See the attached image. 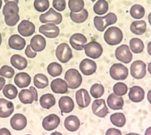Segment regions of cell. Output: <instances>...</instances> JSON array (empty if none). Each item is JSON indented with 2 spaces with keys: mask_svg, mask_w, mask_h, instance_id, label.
I'll list each match as a JSON object with an SVG mask.
<instances>
[{
  "mask_svg": "<svg viewBox=\"0 0 151 135\" xmlns=\"http://www.w3.org/2000/svg\"><path fill=\"white\" fill-rule=\"evenodd\" d=\"M64 126L70 132L77 131L80 126V121L78 118L75 115H70L64 121Z\"/></svg>",
  "mask_w": 151,
  "mask_h": 135,
  "instance_id": "obj_26",
  "label": "cell"
},
{
  "mask_svg": "<svg viewBox=\"0 0 151 135\" xmlns=\"http://www.w3.org/2000/svg\"><path fill=\"white\" fill-rule=\"evenodd\" d=\"M88 16L89 13L86 9H83L78 13H74L71 12L70 13V17L71 20L77 24L84 22L88 18Z\"/></svg>",
  "mask_w": 151,
  "mask_h": 135,
  "instance_id": "obj_34",
  "label": "cell"
},
{
  "mask_svg": "<svg viewBox=\"0 0 151 135\" xmlns=\"http://www.w3.org/2000/svg\"><path fill=\"white\" fill-rule=\"evenodd\" d=\"M14 110V104L12 102L4 99H0V118L10 117Z\"/></svg>",
  "mask_w": 151,
  "mask_h": 135,
  "instance_id": "obj_19",
  "label": "cell"
},
{
  "mask_svg": "<svg viewBox=\"0 0 151 135\" xmlns=\"http://www.w3.org/2000/svg\"><path fill=\"white\" fill-rule=\"evenodd\" d=\"M34 6L37 11L43 12L49 9L50 2L49 0H35Z\"/></svg>",
  "mask_w": 151,
  "mask_h": 135,
  "instance_id": "obj_42",
  "label": "cell"
},
{
  "mask_svg": "<svg viewBox=\"0 0 151 135\" xmlns=\"http://www.w3.org/2000/svg\"><path fill=\"white\" fill-rule=\"evenodd\" d=\"M108 106L111 110H122L124 106V102L122 97H119L111 93L108 97L107 100Z\"/></svg>",
  "mask_w": 151,
  "mask_h": 135,
  "instance_id": "obj_25",
  "label": "cell"
},
{
  "mask_svg": "<svg viewBox=\"0 0 151 135\" xmlns=\"http://www.w3.org/2000/svg\"><path fill=\"white\" fill-rule=\"evenodd\" d=\"M8 43L12 49L21 51L24 48L26 43L24 38L19 35H13L9 38Z\"/></svg>",
  "mask_w": 151,
  "mask_h": 135,
  "instance_id": "obj_21",
  "label": "cell"
},
{
  "mask_svg": "<svg viewBox=\"0 0 151 135\" xmlns=\"http://www.w3.org/2000/svg\"><path fill=\"white\" fill-rule=\"evenodd\" d=\"M128 96L131 101L135 103H140L144 99L145 92L142 87L135 86L129 89Z\"/></svg>",
  "mask_w": 151,
  "mask_h": 135,
  "instance_id": "obj_18",
  "label": "cell"
},
{
  "mask_svg": "<svg viewBox=\"0 0 151 135\" xmlns=\"http://www.w3.org/2000/svg\"><path fill=\"white\" fill-rule=\"evenodd\" d=\"M85 52L86 56L94 59L100 58L103 53L102 46L98 42L92 41L85 45Z\"/></svg>",
  "mask_w": 151,
  "mask_h": 135,
  "instance_id": "obj_7",
  "label": "cell"
},
{
  "mask_svg": "<svg viewBox=\"0 0 151 135\" xmlns=\"http://www.w3.org/2000/svg\"><path fill=\"white\" fill-rule=\"evenodd\" d=\"M2 43V36L1 33H0V46H1V44Z\"/></svg>",
  "mask_w": 151,
  "mask_h": 135,
  "instance_id": "obj_53",
  "label": "cell"
},
{
  "mask_svg": "<svg viewBox=\"0 0 151 135\" xmlns=\"http://www.w3.org/2000/svg\"><path fill=\"white\" fill-rule=\"evenodd\" d=\"M59 106L62 113H68L74 110L75 103L70 97L68 96H62L59 101Z\"/></svg>",
  "mask_w": 151,
  "mask_h": 135,
  "instance_id": "obj_22",
  "label": "cell"
},
{
  "mask_svg": "<svg viewBox=\"0 0 151 135\" xmlns=\"http://www.w3.org/2000/svg\"><path fill=\"white\" fill-rule=\"evenodd\" d=\"M69 42L70 45L75 50L82 51L83 50L85 45L87 43V39L83 34L76 33L70 37Z\"/></svg>",
  "mask_w": 151,
  "mask_h": 135,
  "instance_id": "obj_14",
  "label": "cell"
},
{
  "mask_svg": "<svg viewBox=\"0 0 151 135\" xmlns=\"http://www.w3.org/2000/svg\"><path fill=\"white\" fill-rule=\"evenodd\" d=\"M109 9V4L105 0H98L93 6V11L97 15L105 14Z\"/></svg>",
  "mask_w": 151,
  "mask_h": 135,
  "instance_id": "obj_35",
  "label": "cell"
},
{
  "mask_svg": "<svg viewBox=\"0 0 151 135\" xmlns=\"http://www.w3.org/2000/svg\"><path fill=\"white\" fill-rule=\"evenodd\" d=\"M105 134L108 135H122V133L120 130L115 128L109 129L107 132H106Z\"/></svg>",
  "mask_w": 151,
  "mask_h": 135,
  "instance_id": "obj_48",
  "label": "cell"
},
{
  "mask_svg": "<svg viewBox=\"0 0 151 135\" xmlns=\"http://www.w3.org/2000/svg\"><path fill=\"white\" fill-rule=\"evenodd\" d=\"M146 65L141 60L134 61L130 66V73L133 77L136 79L143 78L146 74Z\"/></svg>",
  "mask_w": 151,
  "mask_h": 135,
  "instance_id": "obj_8",
  "label": "cell"
},
{
  "mask_svg": "<svg viewBox=\"0 0 151 135\" xmlns=\"http://www.w3.org/2000/svg\"><path fill=\"white\" fill-rule=\"evenodd\" d=\"M46 45L45 38L40 35H35L30 40V47L35 52H41L43 51Z\"/></svg>",
  "mask_w": 151,
  "mask_h": 135,
  "instance_id": "obj_20",
  "label": "cell"
},
{
  "mask_svg": "<svg viewBox=\"0 0 151 135\" xmlns=\"http://www.w3.org/2000/svg\"><path fill=\"white\" fill-rule=\"evenodd\" d=\"M92 110L94 115L101 118H105L109 113L105 100L103 99L94 101L92 104Z\"/></svg>",
  "mask_w": 151,
  "mask_h": 135,
  "instance_id": "obj_10",
  "label": "cell"
},
{
  "mask_svg": "<svg viewBox=\"0 0 151 135\" xmlns=\"http://www.w3.org/2000/svg\"><path fill=\"white\" fill-rule=\"evenodd\" d=\"M52 5L57 10L62 12L66 9V1L65 0H53Z\"/></svg>",
  "mask_w": 151,
  "mask_h": 135,
  "instance_id": "obj_46",
  "label": "cell"
},
{
  "mask_svg": "<svg viewBox=\"0 0 151 135\" xmlns=\"http://www.w3.org/2000/svg\"><path fill=\"white\" fill-rule=\"evenodd\" d=\"M84 6L83 0H69L68 7L71 12H80L83 9Z\"/></svg>",
  "mask_w": 151,
  "mask_h": 135,
  "instance_id": "obj_39",
  "label": "cell"
},
{
  "mask_svg": "<svg viewBox=\"0 0 151 135\" xmlns=\"http://www.w3.org/2000/svg\"><path fill=\"white\" fill-rule=\"evenodd\" d=\"M10 1L15 2L17 4H18L19 3V0H4V2H5V3L8 2Z\"/></svg>",
  "mask_w": 151,
  "mask_h": 135,
  "instance_id": "obj_52",
  "label": "cell"
},
{
  "mask_svg": "<svg viewBox=\"0 0 151 135\" xmlns=\"http://www.w3.org/2000/svg\"><path fill=\"white\" fill-rule=\"evenodd\" d=\"M63 20V17L60 13L56 12L52 8H50L47 12L41 14L39 20L43 24L53 23L55 25H60Z\"/></svg>",
  "mask_w": 151,
  "mask_h": 135,
  "instance_id": "obj_5",
  "label": "cell"
},
{
  "mask_svg": "<svg viewBox=\"0 0 151 135\" xmlns=\"http://www.w3.org/2000/svg\"><path fill=\"white\" fill-rule=\"evenodd\" d=\"M15 74L14 69L7 65L3 66L0 69V76L8 79L13 77Z\"/></svg>",
  "mask_w": 151,
  "mask_h": 135,
  "instance_id": "obj_44",
  "label": "cell"
},
{
  "mask_svg": "<svg viewBox=\"0 0 151 135\" xmlns=\"http://www.w3.org/2000/svg\"><path fill=\"white\" fill-rule=\"evenodd\" d=\"M123 35L121 29L116 27H111L107 29L104 34V39L111 45L119 44L122 41Z\"/></svg>",
  "mask_w": 151,
  "mask_h": 135,
  "instance_id": "obj_2",
  "label": "cell"
},
{
  "mask_svg": "<svg viewBox=\"0 0 151 135\" xmlns=\"http://www.w3.org/2000/svg\"><path fill=\"white\" fill-rule=\"evenodd\" d=\"M115 56L118 60L125 64H129L133 58V54L130 52L129 47L127 45H122L117 48L115 52Z\"/></svg>",
  "mask_w": 151,
  "mask_h": 135,
  "instance_id": "obj_9",
  "label": "cell"
},
{
  "mask_svg": "<svg viewBox=\"0 0 151 135\" xmlns=\"http://www.w3.org/2000/svg\"><path fill=\"white\" fill-rule=\"evenodd\" d=\"M51 88L56 94H65L68 91V85L66 81L60 78L56 79L52 81Z\"/></svg>",
  "mask_w": 151,
  "mask_h": 135,
  "instance_id": "obj_23",
  "label": "cell"
},
{
  "mask_svg": "<svg viewBox=\"0 0 151 135\" xmlns=\"http://www.w3.org/2000/svg\"><path fill=\"white\" fill-rule=\"evenodd\" d=\"M4 16V17L5 24L10 27L16 25L20 19V17L18 13L14 11L8 12Z\"/></svg>",
  "mask_w": 151,
  "mask_h": 135,
  "instance_id": "obj_31",
  "label": "cell"
},
{
  "mask_svg": "<svg viewBox=\"0 0 151 135\" xmlns=\"http://www.w3.org/2000/svg\"><path fill=\"white\" fill-rule=\"evenodd\" d=\"M113 91L116 95L119 96H123L127 92L128 87L124 83L119 82L114 85Z\"/></svg>",
  "mask_w": 151,
  "mask_h": 135,
  "instance_id": "obj_43",
  "label": "cell"
},
{
  "mask_svg": "<svg viewBox=\"0 0 151 135\" xmlns=\"http://www.w3.org/2000/svg\"><path fill=\"white\" fill-rule=\"evenodd\" d=\"M35 27L32 22L27 20H23L18 26V31L24 37H29L35 33Z\"/></svg>",
  "mask_w": 151,
  "mask_h": 135,
  "instance_id": "obj_17",
  "label": "cell"
},
{
  "mask_svg": "<svg viewBox=\"0 0 151 135\" xmlns=\"http://www.w3.org/2000/svg\"><path fill=\"white\" fill-rule=\"evenodd\" d=\"M64 79L68 83V87L72 89L79 87L83 81L82 75L78 70L75 69H69L67 71Z\"/></svg>",
  "mask_w": 151,
  "mask_h": 135,
  "instance_id": "obj_3",
  "label": "cell"
},
{
  "mask_svg": "<svg viewBox=\"0 0 151 135\" xmlns=\"http://www.w3.org/2000/svg\"><path fill=\"white\" fill-rule=\"evenodd\" d=\"M90 92L92 97L98 99L102 96L104 93V88L101 84H95L91 87Z\"/></svg>",
  "mask_w": 151,
  "mask_h": 135,
  "instance_id": "obj_41",
  "label": "cell"
},
{
  "mask_svg": "<svg viewBox=\"0 0 151 135\" xmlns=\"http://www.w3.org/2000/svg\"><path fill=\"white\" fill-rule=\"evenodd\" d=\"M2 5V0H0V10L1 8Z\"/></svg>",
  "mask_w": 151,
  "mask_h": 135,
  "instance_id": "obj_54",
  "label": "cell"
},
{
  "mask_svg": "<svg viewBox=\"0 0 151 135\" xmlns=\"http://www.w3.org/2000/svg\"><path fill=\"white\" fill-rule=\"evenodd\" d=\"M25 53L26 55L30 58H35L37 54L36 53L32 51V50H31V47H30V45H27L26 49L25 51Z\"/></svg>",
  "mask_w": 151,
  "mask_h": 135,
  "instance_id": "obj_47",
  "label": "cell"
},
{
  "mask_svg": "<svg viewBox=\"0 0 151 135\" xmlns=\"http://www.w3.org/2000/svg\"><path fill=\"white\" fill-rule=\"evenodd\" d=\"M76 98L77 103L81 108H86L91 103V98L89 92L84 88L80 89L76 92Z\"/></svg>",
  "mask_w": 151,
  "mask_h": 135,
  "instance_id": "obj_15",
  "label": "cell"
},
{
  "mask_svg": "<svg viewBox=\"0 0 151 135\" xmlns=\"http://www.w3.org/2000/svg\"><path fill=\"white\" fill-rule=\"evenodd\" d=\"M0 135H11V133L8 129L2 128L0 129Z\"/></svg>",
  "mask_w": 151,
  "mask_h": 135,
  "instance_id": "obj_49",
  "label": "cell"
},
{
  "mask_svg": "<svg viewBox=\"0 0 151 135\" xmlns=\"http://www.w3.org/2000/svg\"><path fill=\"white\" fill-rule=\"evenodd\" d=\"M30 89L34 93V95H35V101H37V99H38V96H37V92L35 87H30Z\"/></svg>",
  "mask_w": 151,
  "mask_h": 135,
  "instance_id": "obj_50",
  "label": "cell"
},
{
  "mask_svg": "<svg viewBox=\"0 0 151 135\" xmlns=\"http://www.w3.org/2000/svg\"><path fill=\"white\" fill-rule=\"evenodd\" d=\"M56 55L58 60L62 63H67L73 56L71 48L66 43H62L58 46Z\"/></svg>",
  "mask_w": 151,
  "mask_h": 135,
  "instance_id": "obj_6",
  "label": "cell"
},
{
  "mask_svg": "<svg viewBox=\"0 0 151 135\" xmlns=\"http://www.w3.org/2000/svg\"><path fill=\"white\" fill-rule=\"evenodd\" d=\"M14 11L17 13L19 12V7L18 4L15 2L10 1L5 4L3 9L2 13L3 15L8 12Z\"/></svg>",
  "mask_w": 151,
  "mask_h": 135,
  "instance_id": "obj_45",
  "label": "cell"
},
{
  "mask_svg": "<svg viewBox=\"0 0 151 135\" xmlns=\"http://www.w3.org/2000/svg\"><path fill=\"white\" fill-rule=\"evenodd\" d=\"M3 93L6 98L9 100L15 99L18 94L17 87L12 84H8L4 86L3 90Z\"/></svg>",
  "mask_w": 151,
  "mask_h": 135,
  "instance_id": "obj_38",
  "label": "cell"
},
{
  "mask_svg": "<svg viewBox=\"0 0 151 135\" xmlns=\"http://www.w3.org/2000/svg\"><path fill=\"white\" fill-rule=\"evenodd\" d=\"M39 32L48 38H57L59 35V28L53 23H49L42 25L39 27Z\"/></svg>",
  "mask_w": 151,
  "mask_h": 135,
  "instance_id": "obj_11",
  "label": "cell"
},
{
  "mask_svg": "<svg viewBox=\"0 0 151 135\" xmlns=\"http://www.w3.org/2000/svg\"><path fill=\"white\" fill-rule=\"evenodd\" d=\"M10 125L14 130L17 131L23 130L27 125L26 117L21 113H16L11 119Z\"/></svg>",
  "mask_w": 151,
  "mask_h": 135,
  "instance_id": "obj_13",
  "label": "cell"
},
{
  "mask_svg": "<svg viewBox=\"0 0 151 135\" xmlns=\"http://www.w3.org/2000/svg\"><path fill=\"white\" fill-rule=\"evenodd\" d=\"M147 29V24L144 20L134 21L130 26L132 33L137 35H141L145 32Z\"/></svg>",
  "mask_w": 151,
  "mask_h": 135,
  "instance_id": "obj_28",
  "label": "cell"
},
{
  "mask_svg": "<svg viewBox=\"0 0 151 135\" xmlns=\"http://www.w3.org/2000/svg\"><path fill=\"white\" fill-rule=\"evenodd\" d=\"M19 99L21 103L25 104H32L35 100V95L31 90L24 89L19 93Z\"/></svg>",
  "mask_w": 151,
  "mask_h": 135,
  "instance_id": "obj_30",
  "label": "cell"
},
{
  "mask_svg": "<svg viewBox=\"0 0 151 135\" xmlns=\"http://www.w3.org/2000/svg\"><path fill=\"white\" fill-rule=\"evenodd\" d=\"M56 102V99L54 95L50 93L42 95L40 99V105L42 108L47 110L54 106Z\"/></svg>",
  "mask_w": 151,
  "mask_h": 135,
  "instance_id": "obj_29",
  "label": "cell"
},
{
  "mask_svg": "<svg viewBox=\"0 0 151 135\" xmlns=\"http://www.w3.org/2000/svg\"><path fill=\"white\" fill-rule=\"evenodd\" d=\"M94 24L98 31L103 32L109 26L116 24L117 17L115 13L110 12L104 17L96 16L94 18Z\"/></svg>",
  "mask_w": 151,
  "mask_h": 135,
  "instance_id": "obj_1",
  "label": "cell"
},
{
  "mask_svg": "<svg viewBox=\"0 0 151 135\" xmlns=\"http://www.w3.org/2000/svg\"><path fill=\"white\" fill-rule=\"evenodd\" d=\"M97 69L96 63L93 61L86 58L83 60L79 65V69L83 75L90 76L96 71Z\"/></svg>",
  "mask_w": 151,
  "mask_h": 135,
  "instance_id": "obj_16",
  "label": "cell"
},
{
  "mask_svg": "<svg viewBox=\"0 0 151 135\" xmlns=\"http://www.w3.org/2000/svg\"><path fill=\"white\" fill-rule=\"evenodd\" d=\"M130 15L135 19H141L144 17L145 9L142 5L136 4L133 5L130 9Z\"/></svg>",
  "mask_w": 151,
  "mask_h": 135,
  "instance_id": "obj_37",
  "label": "cell"
},
{
  "mask_svg": "<svg viewBox=\"0 0 151 135\" xmlns=\"http://www.w3.org/2000/svg\"><path fill=\"white\" fill-rule=\"evenodd\" d=\"M129 46L132 51L135 53H141L145 48L144 44L143 41L137 38H132L129 41Z\"/></svg>",
  "mask_w": 151,
  "mask_h": 135,
  "instance_id": "obj_33",
  "label": "cell"
},
{
  "mask_svg": "<svg viewBox=\"0 0 151 135\" xmlns=\"http://www.w3.org/2000/svg\"><path fill=\"white\" fill-rule=\"evenodd\" d=\"M30 75L26 72L17 73L14 78V82L19 88H24L29 86L31 82Z\"/></svg>",
  "mask_w": 151,
  "mask_h": 135,
  "instance_id": "obj_24",
  "label": "cell"
},
{
  "mask_svg": "<svg viewBox=\"0 0 151 135\" xmlns=\"http://www.w3.org/2000/svg\"><path fill=\"white\" fill-rule=\"evenodd\" d=\"M110 121L114 126L121 128L126 124V118L122 113H116L111 115Z\"/></svg>",
  "mask_w": 151,
  "mask_h": 135,
  "instance_id": "obj_36",
  "label": "cell"
},
{
  "mask_svg": "<svg viewBox=\"0 0 151 135\" xmlns=\"http://www.w3.org/2000/svg\"><path fill=\"white\" fill-rule=\"evenodd\" d=\"M5 84V79L4 78L0 77V91L3 89Z\"/></svg>",
  "mask_w": 151,
  "mask_h": 135,
  "instance_id": "obj_51",
  "label": "cell"
},
{
  "mask_svg": "<svg viewBox=\"0 0 151 135\" xmlns=\"http://www.w3.org/2000/svg\"><path fill=\"white\" fill-rule=\"evenodd\" d=\"M10 62L14 68L19 70L25 69L28 64L26 59L19 54H14L12 56L11 58Z\"/></svg>",
  "mask_w": 151,
  "mask_h": 135,
  "instance_id": "obj_27",
  "label": "cell"
},
{
  "mask_svg": "<svg viewBox=\"0 0 151 135\" xmlns=\"http://www.w3.org/2000/svg\"><path fill=\"white\" fill-rule=\"evenodd\" d=\"M34 84L37 88L44 89L49 85V79L44 74L39 73L34 77Z\"/></svg>",
  "mask_w": 151,
  "mask_h": 135,
  "instance_id": "obj_32",
  "label": "cell"
},
{
  "mask_svg": "<svg viewBox=\"0 0 151 135\" xmlns=\"http://www.w3.org/2000/svg\"><path fill=\"white\" fill-rule=\"evenodd\" d=\"M109 73L111 77L115 80H125L128 76V69L121 63H116L111 66Z\"/></svg>",
  "mask_w": 151,
  "mask_h": 135,
  "instance_id": "obj_4",
  "label": "cell"
},
{
  "mask_svg": "<svg viewBox=\"0 0 151 135\" xmlns=\"http://www.w3.org/2000/svg\"><path fill=\"white\" fill-rule=\"evenodd\" d=\"M91 1H92V2H94L96 0H91Z\"/></svg>",
  "mask_w": 151,
  "mask_h": 135,
  "instance_id": "obj_55",
  "label": "cell"
},
{
  "mask_svg": "<svg viewBox=\"0 0 151 135\" xmlns=\"http://www.w3.org/2000/svg\"><path fill=\"white\" fill-rule=\"evenodd\" d=\"M60 122V118L55 114L46 116L42 121V126L46 131H50L57 129Z\"/></svg>",
  "mask_w": 151,
  "mask_h": 135,
  "instance_id": "obj_12",
  "label": "cell"
},
{
  "mask_svg": "<svg viewBox=\"0 0 151 135\" xmlns=\"http://www.w3.org/2000/svg\"><path fill=\"white\" fill-rule=\"evenodd\" d=\"M48 73L52 77L60 76L62 73L63 68L61 65L57 62H52L47 67Z\"/></svg>",
  "mask_w": 151,
  "mask_h": 135,
  "instance_id": "obj_40",
  "label": "cell"
}]
</instances>
